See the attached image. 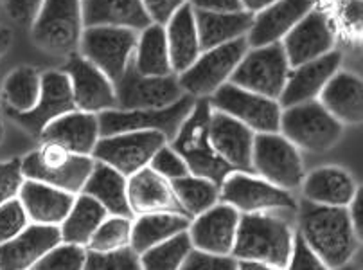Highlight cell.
<instances>
[{
  "instance_id": "12",
  "label": "cell",
  "mask_w": 363,
  "mask_h": 270,
  "mask_svg": "<svg viewBox=\"0 0 363 270\" xmlns=\"http://www.w3.org/2000/svg\"><path fill=\"white\" fill-rule=\"evenodd\" d=\"M137 31L126 27H85L79 42L82 56L105 74L113 85L132 63Z\"/></svg>"
},
{
  "instance_id": "8",
  "label": "cell",
  "mask_w": 363,
  "mask_h": 270,
  "mask_svg": "<svg viewBox=\"0 0 363 270\" xmlns=\"http://www.w3.org/2000/svg\"><path fill=\"white\" fill-rule=\"evenodd\" d=\"M220 202L232 205L240 215L295 212L297 200L291 191L270 184L255 173L232 171L220 185Z\"/></svg>"
},
{
  "instance_id": "49",
  "label": "cell",
  "mask_w": 363,
  "mask_h": 270,
  "mask_svg": "<svg viewBox=\"0 0 363 270\" xmlns=\"http://www.w3.org/2000/svg\"><path fill=\"white\" fill-rule=\"evenodd\" d=\"M42 4L43 0H6V8H8L9 16L23 27L31 26Z\"/></svg>"
},
{
  "instance_id": "6",
  "label": "cell",
  "mask_w": 363,
  "mask_h": 270,
  "mask_svg": "<svg viewBox=\"0 0 363 270\" xmlns=\"http://www.w3.org/2000/svg\"><path fill=\"white\" fill-rule=\"evenodd\" d=\"M342 131L344 124L338 123L318 99L282 108L279 134L284 135L297 150L325 153L340 141Z\"/></svg>"
},
{
  "instance_id": "55",
  "label": "cell",
  "mask_w": 363,
  "mask_h": 270,
  "mask_svg": "<svg viewBox=\"0 0 363 270\" xmlns=\"http://www.w3.org/2000/svg\"><path fill=\"white\" fill-rule=\"evenodd\" d=\"M336 270H359V266L352 265V263H347V265L340 266V269H336Z\"/></svg>"
},
{
  "instance_id": "42",
  "label": "cell",
  "mask_w": 363,
  "mask_h": 270,
  "mask_svg": "<svg viewBox=\"0 0 363 270\" xmlns=\"http://www.w3.org/2000/svg\"><path fill=\"white\" fill-rule=\"evenodd\" d=\"M150 168L155 171V173H159L160 177L166 178V180L173 182L177 178L186 177L189 173V168L184 162V158L169 146V144H164L157 153L153 155L150 162Z\"/></svg>"
},
{
  "instance_id": "32",
  "label": "cell",
  "mask_w": 363,
  "mask_h": 270,
  "mask_svg": "<svg viewBox=\"0 0 363 270\" xmlns=\"http://www.w3.org/2000/svg\"><path fill=\"white\" fill-rule=\"evenodd\" d=\"M254 15L248 11L238 13H203L194 11L200 49H214L223 43L245 38L250 31Z\"/></svg>"
},
{
  "instance_id": "22",
  "label": "cell",
  "mask_w": 363,
  "mask_h": 270,
  "mask_svg": "<svg viewBox=\"0 0 363 270\" xmlns=\"http://www.w3.org/2000/svg\"><path fill=\"white\" fill-rule=\"evenodd\" d=\"M209 137L214 151L234 171L254 173L252 150L255 134L243 123L223 112L213 110L209 121Z\"/></svg>"
},
{
  "instance_id": "31",
  "label": "cell",
  "mask_w": 363,
  "mask_h": 270,
  "mask_svg": "<svg viewBox=\"0 0 363 270\" xmlns=\"http://www.w3.org/2000/svg\"><path fill=\"white\" fill-rule=\"evenodd\" d=\"M82 193L99 202L108 215L133 218L128 204V178L105 162L94 161L92 173L86 178Z\"/></svg>"
},
{
  "instance_id": "34",
  "label": "cell",
  "mask_w": 363,
  "mask_h": 270,
  "mask_svg": "<svg viewBox=\"0 0 363 270\" xmlns=\"http://www.w3.org/2000/svg\"><path fill=\"white\" fill-rule=\"evenodd\" d=\"M106 216H108L106 209L99 202L94 200L92 197L85 193L76 195V200H74L69 215L60 225L62 242L86 249L94 232L103 224Z\"/></svg>"
},
{
  "instance_id": "52",
  "label": "cell",
  "mask_w": 363,
  "mask_h": 270,
  "mask_svg": "<svg viewBox=\"0 0 363 270\" xmlns=\"http://www.w3.org/2000/svg\"><path fill=\"white\" fill-rule=\"evenodd\" d=\"M241 2V8H243V11H248L252 13V15H255V13H259L261 9L268 8V6H272L274 2H277V0H240Z\"/></svg>"
},
{
  "instance_id": "48",
  "label": "cell",
  "mask_w": 363,
  "mask_h": 270,
  "mask_svg": "<svg viewBox=\"0 0 363 270\" xmlns=\"http://www.w3.org/2000/svg\"><path fill=\"white\" fill-rule=\"evenodd\" d=\"M336 18L345 31L352 35L354 33L359 38L362 29V0H338L336 8Z\"/></svg>"
},
{
  "instance_id": "26",
  "label": "cell",
  "mask_w": 363,
  "mask_h": 270,
  "mask_svg": "<svg viewBox=\"0 0 363 270\" xmlns=\"http://www.w3.org/2000/svg\"><path fill=\"white\" fill-rule=\"evenodd\" d=\"M18 200L31 224L60 227L72 207L76 195H70L43 182L26 178L20 188Z\"/></svg>"
},
{
  "instance_id": "39",
  "label": "cell",
  "mask_w": 363,
  "mask_h": 270,
  "mask_svg": "<svg viewBox=\"0 0 363 270\" xmlns=\"http://www.w3.org/2000/svg\"><path fill=\"white\" fill-rule=\"evenodd\" d=\"M133 218L108 215L86 245L90 252H113L130 247Z\"/></svg>"
},
{
  "instance_id": "45",
  "label": "cell",
  "mask_w": 363,
  "mask_h": 270,
  "mask_svg": "<svg viewBox=\"0 0 363 270\" xmlns=\"http://www.w3.org/2000/svg\"><path fill=\"white\" fill-rule=\"evenodd\" d=\"M180 270H238V259L193 249L186 261L182 263Z\"/></svg>"
},
{
  "instance_id": "11",
  "label": "cell",
  "mask_w": 363,
  "mask_h": 270,
  "mask_svg": "<svg viewBox=\"0 0 363 270\" xmlns=\"http://www.w3.org/2000/svg\"><path fill=\"white\" fill-rule=\"evenodd\" d=\"M252 170L257 177L286 191L301 188L306 177L301 153L281 134H255Z\"/></svg>"
},
{
  "instance_id": "24",
  "label": "cell",
  "mask_w": 363,
  "mask_h": 270,
  "mask_svg": "<svg viewBox=\"0 0 363 270\" xmlns=\"http://www.w3.org/2000/svg\"><path fill=\"white\" fill-rule=\"evenodd\" d=\"M128 204L132 209L133 218L150 212L186 215L178 198L174 197L171 182L155 173L150 166L128 177Z\"/></svg>"
},
{
  "instance_id": "19",
  "label": "cell",
  "mask_w": 363,
  "mask_h": 270,
  "mask_svg": "<svg viewBox=\"0 0 363 270\" xmlns=\"http://www.w3.org/2000/svg\"><path fill=\"white\" fill-rule=\"evenodd\" d=\"M240 216L236 209L223 202H218L205 212L194 216L187 229L193 249L209 254L230 256L236 242Z\"/></svg>"
},
{
  "instance_id": "41",
  "label": "cell",
  "mask_w": 363,
  "mask_h": 270,
  "mask_svg": "<svg viewBox=\"0 0 363 270\" xmlns=\"http://www.w3.org/2000/svg\"><path fill=\"white\" fill-rule=\"evenodd\" d=\"M83 270H143L139 254L132 247L113 252H86Z\"/></svg>"
},
{
  "instance_id": "29",
  "label": "cell",
  "mask_w": 363,
  "mask_h": 270,
  "mask_svg": "<svg viewBox=\"0 0 363 270\" xmlns=\"http://www.w3.org/2000/svg\"><path fill=\"white\" fill-rule=\"evenodd\" d=\"M85 27H126L140 33L151 23L140 0H82Z\"/></svg>"
},
{
  "instance_id": "7",
  "label": "cell",
  "mask_w": 363,
  "mask_h": 270,
  "mask_svg": "<svg viewBox=\"0 0 363 270\" xmlns=\"http://www.w3.org/2000/svg\"><path fill=\"white\" fill-rule=\"evenodd\" d=\"M194 97L184 96L166 108H144V110H105L97 114L101 137L123 134V131H159L167 143L177 137L178 130L194 107Z\"/></svg>"
},
{
  "instance_id": "23",
  "label": "cell",
  "mask_w": 363,
  "mask_h": 270,
  "mask_svg": "<svg viewBox=\"0 0 363 270\" xmlns=\"http://www.w3.org/2000/svg\"><path fill=\"white\" fill-rule=\"evenodd\" d=\"M58 243H62L60 227L29 224L20 234L0 245V270H31Z\"/></svg>"
},
{
  "instance_id": "47",
  "label": "cell",
  "mask_w": 363,
  "mask_h": 270,
  "mask_svg": "<svg viewBox=\"0 0 363 270\" xmlns=\"http://www.w3.org/2000/svg\"><path fill=\"white\" fill-rule=\"evenodd\" d=\"M146 9L147 16H150L151 23H159V26H166L174 13L187 4V0H140Z\"/></svg>"
},
{
  "instance_id": "46",
  "label": "cell",
  "mask_w": 363,
  "mask_h": 270,
  "mask_svg": "<svg viewBox=\"0 0 363 270\" xmlns=\"http://www.w3.org/2000/svg\"><path fill=\"white\" fill-rule=\"evenodd\" d=\"M284 270H329L328 265L308 247V243L302 239L298 232H295L294 249L291 256L288 259V265Z\"/></svg>"
},
{
  "instance_id": "54",
  "label": "cell",
  "mask_w": 363,
  "mask_h": 270,
  "mask_svg": "<svg viewBox=\"0 0 363 270\" xmlns=\"http://www.w3.org/2000/svg\"><path fill=\"white\" fill-rule=\"evenodd\" d=\"M11 40H13L11 29L0 23V58H2V56L8 53L9 47H11Z\"/></svg>"
},
{
  "instance_id": "21",
  "label": "cell",
  "mask_w": 363,
  "mask_h": 270,
  "mask_svg": "<svg viewBox=\"0 0 363 270\" xmlns=\"http://www.w3.org/2000/svg\"><path fill=\"white\" fill-rule=\"evenodd\" d=\"M340 65L342 53L335 49L313 62L302 63V65L290 69L286 85L277 99L281 108H290L295 104L318 99L322 89L340 70Z\"/></svg>"
},
{
  "instance_id": "44",
  "label": "cell",
  "mask_w": 363,
  "mask_h": 270,
  "mask_svg": "<svg viewBox=\"0 0 363 270\" xmlns=\"http://www.w3.org/2000/svg\"><path fill=\"white\" fill-rule=\"evenodd\" d=\"M23 180H26V177L22 173V161L20 158L0 162V205L18 198Z\"/></svg>"
},
{
  "instance_id": "37",
  "label": "cell",
  "mask_w": 363,
  "mask_h": 270,
  "mask_svg": "<svg viewBox=\"0 0 363 270\" xmlns=\"http://www.w3.org/2000/svg\"><path fill=\"white\" fill-rule=\"evenodd\" d=\"M174 197L189 218L201 215L220 202V185L196 175H186L171 182Z\"/></svg>"
},
{
  "instance_id": "15",
  "label": "cell",
  "mask_w": 363,
  "mask_h": 270,
  "mask_svg": "<svg viewBox=\"0 0 363 270\" xmlns=\"http://www.w3.org/2000/svg\"><path fill=\"white\" fill-rule=\"evenodd\" d=\"M113 87H116V110L166 108L184 96L177 74L160 77L143 76L137 72L133 62L128 65L126 72Z\"/></svg>"
},
{
  "instance_id": "17",
  "label": "cell",
  "mask_w": 363,
  "mask_h": 270,
  "mask_svg": "<svg viewBox=\"0 0 363 270\" xmlns=\"http://www.w3.org/2000/svg\"><path fill=\"white\" fill-rule=\"evenodd\" d=\"M281 43L286 53L290 69L313 62L335 50L336 33L333 20L325 11L313 8L284 36Z\"/></svg>"
},
{
  "instance_id": "33",
  "label": "cell",
  "mask_w": 363,
  "mask_h": 270,
  "mask_svg": "<svg viewBox=\"0 0 363 270\" xmlns=\"http://www.w3.org/2000/svg\"><path fill=\"white\" fill-rule=\"evenodd\" d=\"M191 220L193 218L189 216L177 215V212H150V215L135 216L132 224L130 247L140 256L166 239L187 232Z\"/></svg>"
},
{
  "instance_id": "28",
  "label": "cell",
  "mask_w": 363,
  "mask_h": 270,
  "mask_svg": "<svg viewBox=\"0 0 363 270\" xmlns=\"http://www.w3.org/2000/svg\"><path fill=\"white\" fill-rule=\"evenodd\" d=\"M318 101L340 124L362 123L363 85L356 74L338 70L322 89Z\"/></svg>"
},
{
  "instance_id": "9",
  "label": "cell",
  "mask_w": 363,
  "mask_h": 270,
  "mask_svg": "<svg viewBox=\"0 0 363 270\" xmlns=\"http://www.w3.org/2000/svg\"><path fill=\"white\" fill-rule=\"evenodd\" d=\"M247 50V38H238L214 49L201 50L196 62L177 76L184 94L194 99H209L221 85L228 83Z\"/></svg>"
},
{
  "instance_id": "56",
  "label": "cell",
  "mask_w": 363,
  "mask_h": 270,
  "mask_svg": "<svg viewBox=\"0 0 363 270\" xmlns=\"http://www.w3.org/2000/svg\"><path fill=\"white\" fill-rule=\"evenodd\" d=\"M2 134H4V126L0 128V139H2Z\"/></svg>"
},
{
  "instance_id": "14",
  "label": "cell",
  "mask_w": 363,
  "mask_h": 270,
  "mask_svg": "<svg viewBox=\"0 0 363 270\" xmlns=\"http://www.w3.org/2000/svg\"><path fill=\"white\" fill-rule=\"evenodd\" d=\"M209 101L213 110L234 117L254 134H279L282 114L279 101L248 92L234 83L221 85Z\"/></svg>"
},
{
  "instance_id": "1",
  "label": "cell",
  "mask_w": 363,
  "mask_h": 270,
  "mask_svg": "<svg viewBox=\"0 0 363 270\" xmlns=\"http://www.w3.org/2000/svg\"><path fill=\"white\" fill-rule=\"evenodd\" d=\"M297 211V232L329 270L352 261L362 239L352 229L347 207H328L306 200Z\"/></svg>"
},
{
  "instance_id": "4",
  "label": "cell",
  "mask_w": 363,
  "mask_h": 270,
  "mask_svg": "<svg viewBox=\"0 0 363 270\" xmlns=\"http://www.w3.org/2000/svg\"><path fill=\"white\" fill-rule=\"evenodd\" d=\"M92 168V157L76 155L52 143H42L38 150L22 158L23 177L43 182L70 195L82 193Z\"/></svg>"
},
{
  "instance_id": "50",
  "label": "cell",
  "mask_w": 363,
  "mask_h": 270,
  "mask_svg": "<svg viewBox=\"0 0 363 270\" xmlns=\"http://www.w3.org/2000/svg\"><path fill=\"white\" fill-rule=\"evenodd\" d=\"M194 11L203 13H238L243 11L240 0H187Z\"/></svg>"
},
{
  "instance_id": "35",
  "label": "cell",
  "mask_w": 363,
  "mask_h": 270,
  "mask_svg": "<svg viewBox=\"0 0 363 270\" xmlns=\"http://www.w3.org/2000/svg\"><path fill=\"white\" fill-rule=\"evenodd\" d=\"M133 67L143 76H169L173 74L167 49L166 27L150 23L137 36V47L133 53Z\"/></svg>"
},
{
  "instance_id": "25",
  "label": "cell",
  "mask_w": 363,
  "mask_h": 270,
  "mask_svg": "<svg viewBox=\"0 0 363 270\" xmlns=\"http://www.w3.org/2000/svg\"><path fill=\"white\" fill-rule=\"evenodd\" d=\"M99 121L96 114L72 110L60 119L52 121L45 130L42 131L40 139L42 143H52L76 155H89L99 141Z\"/></svg>"
},
{
  "instance_id": "3",
  "label": "cell",
  "mask_w": 363,
  "mask_h": 270,
  "mask_svg": "<svg viewBox=\"0 0 363 270\" xmlns=\"http://www.w3.org/2000/svg\"><path fill=\"white\" fill-rule=\"evenodd\" d=\"M213 107L207 97L194 101L187 119L178 130L169 146L184 158L191 175L213 180L216 185L232 173V168L214 151L209 137V121Z\"/></svg>"
},
{
  "instance_id": "16",
  "label": "cell",
  "mask_w": 363,
  "mask_h": 270,
  "mask_svg": "<svg viewBox=\"0 0 363 270\" xmlns=\"http://www.w3.org/2000/svg\"><path fill=\"white\" fill-rule=\"evenodd\" d=\"M72 110L77 108L74 103L69 76L63 70H50L42 74V89L35 108L26 114H9V117L33 137H40L52 121Z\"/></svg>"
},
{
  "instance_id": "2",
  "label": "cell",
  "mask_w": 363,
  "mask_h": 270,
  "mask_svg": "<svg viewBox=\"0 0 363 270\" xmlns=\"http://www.w3.org/2000/svg\"><path fill=\"white\" fill-rule=\"evenodd\" d=\"M295 231L277 212L241 215L232 258L261 261L284 270L294 249Z\"/></svg>"
},
{
  "instance_id": "13",
  "label": "cell",
  "mask_w": 363,
  "mask_h": 270,
  "mask_svg": "<svg viewBox=\"0 0 363 270\" xmlns=\"http://www.w3.org/2000/svg\"><path fill=\"white\" fill-rule=\"evenodd\" d=\"M164 144H169L159 131H123L99 137L92 158L105 162L124 177L150 166L151 158Z\"/></svg>"
},
{
  "instance_id": "10",
  "label": "cell",
  "mask_w": 363,
  "mask_h": 270,
  "mask_svg": "<svg viewBox=\"0 0 363 270\" xmlns=\"http://www.w3.org/2000/svg\"><path fill=\"white\" fill-rule=\"evenodd\" d=\"M290 63L282 43H272L257 49H248L240 65L232 72L228 83L277 101L286 85Z\"/></svg>"
},
{
  "instance_id": "5",
  "label": "cell",
  "mask_w": 363,
  "mask_h": 270,
  "mask_svg": "<svg viewBox=\"0 0 363 270\" xmlns=\"http://www.w3.org/2000/svg\"><path fill=\"white\" fill-rule=\"evenodd\" d=\"M83 31L82 0H43L31 23L33 42L52 56H72Z\"/></svg>"
},
{
  "instance_id": "18",
  "label": "cell",
  "mask_w": 363,
  "mask_h": 270,
  "mask_svg": "<svg viewBox=\"0 0 363 270\" xmlns=\"http://www.w3.org/2000/svg\"><path fill=\"white\" fill-rule=\"evenodd\" d=\"M63 72L69 76L74 103L77 110L101 114L116 108V87L112 81L94 67L82 54H72L65 63Z\"/></svg>"
},
{
  "instance_id": "43",
  "label": "cell",
  "mask_w": 363,
  "mask_h": 270,
  "mask_svg": "<svg viewBox=\"0 0 363 270\" xmlns=\"http://www.w3.org/2000/svg\"><path fill=\"white\" fill-rule=\"evenodd\" d=\"M31 224L18 198L0 205V245L23 231Z\"/></svg>"
},
{
  "instance_id": "38",
  "label": "cell",
  "mask_w": 363,
  "mask_h": 270,
  "mask_svg": "<svg viewBox=\"0 0 363 270\" xmlns=\"http://www.w3.org/2000/svg\"><path fill=\"white\" fill-rule=\"evenodd\" d=\"M191 251H193V243H191L189 234L182 232L157 247L143 252L139 256L140 266L143 270H180L182 263L186 261Z\"/></svg>"
},
{
  "instance_id": "20",
  "label": "cell",
  "mask_w": 363,
  "mask_h": 270,
  "mask_svg": "<svg viewBox=\"0 0 363 270\" xmlns=\"http://www.w3.org/2000/svg\"><path fill=\"white\" fill-rule=\"evenodd\" d=\"M315 8V0H277L255 13L250 31L245 36L248 49L281 43L284 36Z\"/></svg>"
},
{
  "instance_id": "40",
  "label": "cell",
  "mask_w": 363,
  "mask_h": 270,
  "mask_svg": "<svg viewBox=\"0 0 363 270\" xmlns=\"http://www.w3.org/2000/svg\"><path fill=\"white\" fill-rule=\"evenodd\" d=\"M86 249L72 243H58L50 249L31 270H83L86 261Z\"/></svg>"
},
{
  "instance_id": "27",
  "label": "cell",
  "mask_w": 363,
  "mask_h": 270,
  "mask_svg": "<svg viewBox=\"0 0 363 270\" xmlns=\"http://www.w3.org/2000/svg\"><path fill=\"white\" fill-rule=\"evenodd\" d=\"M304 198L311 204L328 207H347L359 185L344 168L322 166L304 177L301 184Z\"/></svg>"
},
{
  "instance_id": "36",
  "label": "cell",
  "mask_w": 363,
  "mask_h": 270,
  "mask_svg": "<svg viewBox=\"0 0 363 270\" xmlns=\"http://www.w3.org/2000/svg\"><path fill=\"white\" fill-rule=\"evenodd\" d=\"M42 89V74L33 67H18L4 81L2 97L8 104V114H26L38 103Z\"/></svg>"
},
{
  "instance_id": "51",
  "label": "cell",
  "mask_w": 363,
  "mask_h": 270,
  "mask_svg": "<svg viewBox=\"0 0 363 270\" xmlns=\"http://www.w3.org/2000/svg\"><path fill=\"white\" fill-rule=\"evenodd\" d=\"M347 215H349V220H351L356 236L362 239V234H363V193H362V189H358V193L354 195V198L351 200V204L347 205Z\"/></svg>"
},
{
  "instance_id": "53",
  "label": "cell",
  "mask_w": 363,
  "mask_h": 270,
  "mask_svg": "<svg viewBox=\"0 0 363 270\" xmlns=\"http://www.w3.org/2000/svg\"><path fill=\"white\" fill-rule=\"evenodd\" d=\"M238 270H282V269H279V266H274V265H268V263L238 259Z\"/></svg>"
},
{
  "instance_id": "30",
  "label": "cell",
  "mask_w": 363,
  "mask_h": 270,
  "mask_svg": "<svg viewBox=\"0 0 363 270\" xmlns=\"http://www.w3.org/2000/svg\"><path fill=\"white\" fill-rule=\"evenodd\" d=\"M164 27H166L171 69L178 76L189 69L201 53L196 22H194V9L189 4H184Z\"/></svg>"
}]
</instances>
